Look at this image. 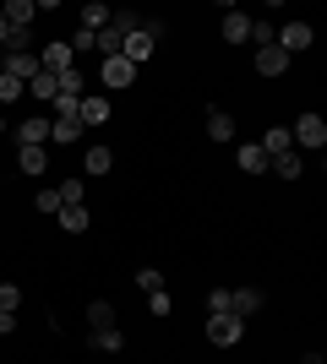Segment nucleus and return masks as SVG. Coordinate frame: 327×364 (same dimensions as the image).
<instances>
[{
	"mask_svg": "<svg viewBox=\"0 0 327 364\" xmlns=\"http://www.w3.org/2000/svg\"><path fill=\"white\" fill-rule=\"evenodd\" d=\"M137 283H142V294H158V289H164V272H153V267H142V272H137Z\"/></svg>",
	"mask_w": 327,
	"mask_h": 364,
	"instance_id": "30",
	"label": "nucleus"
},
{
	"mask_svg": "<svg viewBox=\"0 0 327 364\" xmlns=\"http://www.w3.org/2000/svg\"><path fill=\"white\" fill-rule=\"evenodd\" d=\"M207 316H229V289H213V294H207Z\"/></svg>",
	"mask_w": 327,
	"mask_h": 364,
	"instance_id": "29",
	"label": "nucleus"
},
{
	"mask_svg": "<svg viewBox=\"0 0 327 364\" xmlns=\"http://www.w3.org/2000/svg\"><path fill=\"white\" fill-rule=\"evenodd\" d=\"M273 44H279L284 55H300V49H311V28H306V22H284Z\"/></svg>",
	"mask_w": 327,
	"mask_h": 364,
	"instance_id": "4",
	"label": "nucleus"
},
{
	"mask_svg": "<svg viewBox=\"0 0 327 364\" xmlns=\"http://www.w3.org/2000/svg\"><path fill=\"white\" fill-rule=\"evenodd\" d=\"M267 168H279V180H300V168H306V164H300V152L289 147V152H279V158H267Z\"/></svg>",
	"mask_w": 327,
	"mask_h": 364,
	"instance_id": "13",
	"label": "nucleus"
},
{
	"mask_svg": "<svg viewBox=\"0 0 327 364\" xmlns=\"http://www.w3.org/2000/svg\"><path fill=\"white\" fill-rule=\"evenodd\" d=\"M256 147H262L267 158H279V152H289V147H295V141H289V125H273V131H267V136L256 141Z\"/></svg>",
	"mask_w": 327,
	"mask_h": 364,
	"instance_id": "12",
	"label": "nucleus"
},
{
	"mask_svg": "<svg viewBox=\"0 0 327 364\" xmlns=\"http://www.w3.org/2000/svg\"><path fill=\"white\" fill-rule=\"evenodd\" d=\"M11 326H16V316H6V310H0V337L11 332Z\"/></svg>",
	"mask_w": 327,
	"mask_h": 364,
	"instance_id": "35",
	"label": "nucleus"
},
{
	"mask_svg": "<svg viewBox=\"0 0 327 364\" xmlns=\"http://www.w3.org/2000/svg\"><path fill=\"white\" fill-rule=\"evenodd\" d=\"M289 141H295V147H322V141H327L322 114H300V120L289 125Z\"/></svg>",
	"mask_w": 327,
	"mask_h": 364,
	"instance_id": "2",
	"label": "nucleus"
},
{
	"mask_svg": "<svg viewBox=\"0 0 327 364\" xmlns=\"http://www.w3.org/2000/svg\"><path fill=\"white\" fill-rule=\"evenodd\" d=\"M240 168H246V174H262V168H267V152L256 147V141H246V147H240Z\"/></svg>",
	"mask_w": 327,
	"mask_h": 364,
	"instance_id": "18",
	"label": "nucleus"
},
{
	"mask_svg": "<svg viewBox=\"0 0 327 364\" xmlns=\"http://www.w3.org/2000/svg\"><path fill=\"white\" fill-rule=\"evenodd\" d=\"M120 343H125V337H120V326H98V332H93V348H104V353H115Z\"/></svg>",
	"mask_w": 327,
	"mask_h": 364,
	"instance_id": "23",
	"label": "nucleus"
},
{
	"mask_svg": "<svg viewBox=\"0 0 327 364\" xmlns=\"http://www.w3.org/2000/svg\"><path fill=\"white\" fill-rule=\"evenodd\" d=\"M16 304H22V289H16V283H0V310L16 316Z\"/></svg>",
	"mask_w": 327,
	"mask_h": 364,
	"instance_id": "28",
	"label": "nucleus"
},
{
	"mask_svg": "<svg viewBox=\"0 0 327 364\" xmlns=\"http://www.w3.org/2000/svg\"><path fill=\"white\" fill-rule=\"evenodd\" d=\"M256 310H262V294L256 289H234L229 294V316H256Z\"/></svg>",
	"mask_w": 327,
	"mask_h": 364,
	"instance_id": "11",
	"label": "nucleus"
},
{
	"mask_svg": "<svg viewBox=\"0 0 327 364\" xmlns=\"http://www.w3.org/2000/svg\"><path fill=\"white\" fill-rule=\"evenodd\" d=\"M240 337H246V321L240 316H207V343L213 348H234Z\"/></svg>",
	"mask_w": 327,
	"mask_h": 364,
	"instance_id": "1",
	"label": "nucleus"
},
{
	"mask_svg": "<svg viewBox=\"0 0 327 364\" xmlns=\"http://www.w3.org/2000/svg\"><path fill=\"white\" fill-rule=\"evenodd\" d=\"M246 33H251V16L246 11H224V38H229V44H246Z\"/></svg>",
	"mask_w": 327,
	"mask_h": 364,
	"instance_id": "10",
	"label": "nucleus"
},
{
	"mask_svg": "<svg viewBox=\"0 0 327 364\" xmlns=\"http://www.w3.org/2000/svg\"><path fill=\"white\" fill-rule=\"evenodd\" d=\"M28 92H33V98H55V76H49V71H38V76L28 82Z\"/></svg>",
	"mask_w": 327,
	"mask_h": 364,
	"instance_id": "27",
	"label": "nucleus"
},
{
	"mask_svg": "<svg viewBox=\"0 0 327 364\" xmlns=\"http://www.w3.org/2000/svg\"><path fill=\"white\" fill-rule=\"evenodd\" d=\"M55 92H66V98H82V92H88V76H82L77 65H71V71H61V76H55Z\"/></svg>",
	"mask_w": 327,
	"mask_h": 364,
	"instance_id": "14",
	"label": "nucleus"
},
{
	"mask_svg": "<svg viewBox=\"0 0 327 364\" xmlns=\"http://www.w3.org/2000/svg\"><path fill=\"white\" fill-rule=\"evenodd\" d=\"M147 310H153V316H170V294H164V289L147 294Z\"/></svg>",
	"mask_w": 327,
	"mask_h": 364,
	"instance_id": "34",
	"label": "nucleus"
},
{
	"mask_svg": "<svg viewBox=\"0 0 327 364\" xmlns=\"http://www.w3.org/2000/svg\"><path fill=\"white\" fill-rule=\"evenodd\" d=\"M82 196H88V185H82V180H66L61 185V207H82Z\"/></svg>",
	"mask_w": 327,
	"mask_h": 364,
	"instance_id": "25",
	"label": "nucleus"
},
{
	"mask_svg": "<svg viewBox=\"0 0 327 364\" xmlns=\"http://www.w3.org/2000/svg\"><path fill=\"white\" fill-rule=\"evenodd\" d=\"M142 33L158 44V38H170V22H164V16H147V22H142Z\"/></svg>",
	"mask_w": 327,
	"mask_h": 364,
	"instance_id": "32",
	"label": "nucleus"
},
{
	"mask_svg": "<svg viewBox=\"0 0 327 364\" xmlns=\"http://www.w3.org/2000/svg\"><path fill=\"white\" fill-rule=\"evenodd\" d=\"M49 136L55 141H82V120L71 114V120H49Z\"/></svg>",
	"mask_w": 327,
	"mask_h": 364,
	"instance_id": "19",
	"label": "nucleus"
},
{
	"mask_svg": "<svg viewBox=\"0 0 327 364\" xmlns=\"http://www.w3.org/2000/svg\"><path fill=\"white\" fill-rule=\"evenodd\" d=\"M98 76H104V87H131V82H137V65L115 55V60H104V65H98Z\"/></svg>",
	"mask_w": 327,
	"mask_h": 364,
	"instance_id": "5",
	"label": "nucleus"
},
{
	"mask_svg": "<svg viewBox=\"0 0 327 364\" xmlns=\"http://www.w3.org/2000/svg\"><path fill=\"white\" fill-rule=\"evenodd\" d=\"M33 207H38V213H61V191H38Z\"/></svg>",
	"mask_w": 327,
	"mask_h": 364,
	"instance_id": "31",
	"label": "nucleus"
},
{
	"mask_svg": "<svg viewBox=\"0 0 327 364\" xmlns=\"http://www.w3.org/2000/svg\"><path fill=\"white\" fill-rule=\"evenodd\" d=\"M33 16H38V0H11V6L0 11V22H6V28H33Z\"/></svg>",
	"mask_w": 327,
	"mask_h": 364,
	"instance_id": "8",
	"label": "nucleus"
},
{
	"mask_svg": "<svg viewBox=\"0 0 327 364\" xmlns=\"http://www.w3.org/2000/svg\"><path fill=\"white\" fill-rule=\"evenodd\" d=\"M66 44H71V55H88V49H93V33H88V28H77L71 38H66Z\"/></svg>",
	"mask_w": 327,
	"mask_h": 364,
	"instance_id": "33",
	"label": "nucleus"
},
{
	"mask_svg": "<svg viewBox=\"0 0 327 364\" xmlns=\"http://www.w3.org/2000/svg\"><path fill=\"white\" fill-rule=\"evenodd\" d=\"M16 141H22V147H44L49 141V120L44 114H28V120L16 125Z\"/></svg>",
	"mask_w": 327,
	"mask_h": 364,
	"instance_id": "6",
	"label": "nucleus"
},
{
	"mask_svg": "<svg viewBox=\"0 0 327 364\" xmlns=\"http://www.w3.org/2000/svg\"><path fill=\"white\" fill-rule=\"evenodd\" d=\"M44 164H49L44 147H22V174H44Z\"/></svg>",
	"mask_w": 327,
	"mask_h": 364,
	"instance_id": "22",
	"label": "nucleus"
},
{
	"mask_svg": "<svg viewBox=\"0 0 327 364\" xmlns=\"http://www.w3.org/2000/svg\"><path fill=\"white\" fill-rule=\"evenodd\" d=\"M71 65H77V55H71V44H66V38H55V44H49L44 55H38V71H49V76L71 71Z\"/></svg>",
	"mask_w": 327,
	"mask_h": 364,
	"instance_id": "3",
	"label": "nucleus"
},
{
	"mask_svg": "<svg viewBox=\"0 0 327 364\" xmlns=\"http://www.w3.org/2000/svg\"><path fill=\"white\" fill-rule=\"evenodd\" d=\"M0 125H6V120H0Z\"/></svg>",
	"mask_w": 327,
	"mask_h": 364,
	"instance_id": "36",
	"label": "nucleus"
},
{
	"mask_svg": "<svg viewBox=\"0 0 327 364\" xmlns=\"http://www.w3.org/2000/svg\"><path fill=\"white\" fill-rule=\"evenodd\" d=\"M256 71H262V76H284V71H289V55H284L279 44L256 49Z\"/></svg>",
	"mask_w": 327,
	"mask_h": 364,
	"instance_id": "9",
	"label": "nucleus"
},
{
	"mask_svg": "<svg viewBox=\"0 0 327 364\" xmlns=\"http://www.w3.org/2000/svg\"><path fill=\"white\" fill-rule=\"evenodd\" d=\"M109 16H115V11L93 0V6H82V28H88V33H98V28H109Z\"/></svg>",
	"mask_w": 327,
	"mask_h": 364,
	"instance_id": "17",
	"label": "nucleus"
},
{
	"mask_svg": "<svg viewBox=\"0 0 327 364\" xmlns=\"http://www.w3.org/2000/svg\"><path fill=\"white\" fill-rule=\"evenodd\" d=\"M207 136H213V141H229V136H234V120L224 114V109H213V114H207Z\"/></svg>",
	"mask_w": 327,
	"mask_h": 364,
	"instance_id": "15",
	"label": "nucleus"
},
{
	"mask_svg": "<svg viewBox=\"0 0 327 364\" xmlns=\"http://www.w3.org/2000/svg\"><path fill=\"white\" fill-rule=\"evenodd\" d=\"M22 92H28V87H22V82H16V76H6V71H0V104H16V98H22Z\"/></svg>",
	"mask_w": 327,
	"mask_h": 364,
	"instance_id": "26",
	"label": "nucleus"
},
{
	"mask_svg": "<svg viewBox=\"0 0 327 364\" xmlns=\"http://www.w3.org/2000/svg\"><path fill=\"white\" fill-rule=\"evenodd\" d=\"M82 164H88V174H109L115 152H109V147H88V152H82Z\"/></svg>",
	"mask_w": 327,
	"mask_h": 364,
	"instance_id": "16",
	"label": "nucleus"
},
{
	"mask_svg": "<svg viewBox=\"0 0 327 364\" xmlns=\"http://www.w3.org/2000/svg\"><path fill=\"white\" fill-rule=\"evenodd\" d=\"M246 38H251L256 49H267V44H273V22H262V16H251V33H246Z\"/></svg>",
	"mask_w": 327,
	"mask_h": 364,
	"instance_id": "24",
	"label": "nucleus"
},
{
	"mask_svg": "<svg viewBox=\"0 0 327 364\" xmlns=\"http://www.w3.org/2000/svg\"><path fill=\"white\" fill-rule=\"evenodd\" d=\"M61 228L66 234H82L88 228V207H61Z\"/></svg>",
	"mask_w": 327,
	"mask_h": 364,
	"instance_id": "20",
	"label": "nucleus"
},
{
	"mask_svg": "<svg viewBox=\"0 0 327 364\" xmlns=\"http://www.w3.org/2000/svg\"><path fill=\"white\" fill-rule=\"evenodd\" d=\"M88 321H93V332H98V326H115V304L93 299V304H88Z\"/></svg>",
	"mask_w": 327,
	"mask_h": 364,
	"instance_id": "21",
	"label": "nucleus"
},
{
	"mask_svg": "<svg viewBox=\"0 0 327 364\" xmlns=\"http://www.w3.org/2000/svg\"><path fill=\"white\" fill-rule=\"evenodd\" d=\"M77 120H82V131H88V125H104V120H109V104L98 98V92H82V104H77Z\"/></svg>",
	"mask_w": 327,
	"mask_h": 364,
	"instance_id": "7",
	"label": "nucleus"
}]
</instances>
